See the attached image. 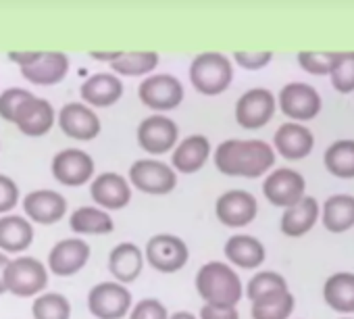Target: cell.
<instances>
[{"label":"cell","mask_w":354,"mask_h":319,"mask_svg":"<svg viewBox=\"0 0 354 319\" xmlns=\"http://www.w3.org/2000/svg\"><path fill=\"white\" fill-rule=\"evenodd\" d=\"M275 165V150L265 140H225L215 150V167L227 178L257 180Z\"/></svg>","instance_id":"cell-1"},{"label":"cell","mask_w":354,"mask_h":319,"mask_svg":"<svg viewBox=\"0 0 354 319\" xmlns=\"http://www.w3.org/2000/svg\"><path fill=\"white\" fill-rule=\"evenodd\" d=\"M196 292L209 304L236 307L244 296L240 275L230 263L209 261L196 273Z\"/></svg>","instance_id":"cell-2"},{"label":"cell","mask_w":354,"mask_h":319,"mask_svg":"<svg viewBox=\"0 0 354 319\" xmlns=\"http://www.w3.org/2000/svg\"><path fill=\"white\" fill-rule=\"evenodd\" d=\"M234 80L232 61L221 53H203L196 55L190 65V82L194 90L203 96L223 94Z\"/></svg>","instance_id":"cell-3"},{"label":"cell","mask_w":354,"mask_h":319,"mask_svg":"<svg viewBox=\"0 0 354 319\" xmlns=\"http://www.w3.org/2000/svg\"><path fill=\"white\" fill-rule=\"evenodd\" d=\"M48 286V267L36 257H17L7 269V292L19 298H36Z\"/></svg>","instance_id":"cell-4"},{"label":"cell","mask_w":354,"mask_h":319,"mask_svg":"<svg viewBox=\"0 0 354 319\" xmlns=\"http://www.w3.org/2000/svg\"><path fill=\"white\" fill-rule=\"evenodd\" d=\"M188 259V244L180 236L173 234H156L146 242L144 248V261L160 273H175L184 269Z\"/></svg>","instance_id":"cell-5"},{"label":"cell","mask_w":354,"mask_h":319,"mask_svg":"<svg viewBox=\"0 0 354 319\" xmlns=\"http://www.w3.org/2000/svg\"><path fill=\"white\" fill-rule=\"evenodd\" d=\"M129 186L150 197H165L177 186V174L171 165L154 158H140L129 167Z\"/></svg>","instance_id":"cell-6"},{"label":"cell","mask_w":354,"mask_h":319,"mask_svg":"<svg viewBox=\"0 0 354 319\" xmlns=\"http://www.w3.org/2000/svg\"><path fill=\"white\" fill-rule=\"evenodd\" d=\"M133 307L131 292L119 282H100L88 292V311L96 319H123Z\"/></svg>","instance_id":"cell-7"},{"label":"cell","mask_w":354,"mask_h":319,"mask_svg":"<svg viewBox=\"0 0 354 319\" xmlns=\"http://www.w3.org/2000/svg\"><path fill=\"white\" fill-rule=\"evenodd\" d=\"M138 96H140L142 104H146L148 109H152L156 113H167L184 102V86L175 75L158 73V75L146 78L140 84Z\"/></svg>","instance_id":"cell-8"},{"label":"cell","mask_w":354,"mask_h":319,"mask_svg":"<svg viewBox=\"0 0 354 319\" xmlns=\"http://www.w3.org/2000/svg\"><path fill=\"white\" fill-rule=\"evenodd\" d=\"M277 102H279V111L296 123L315 119L321 113V104H323L319 92L304 82L286 84L277 96Z\"/></svg>","instance_id":"cell-9"},{"label":"cell","mask_w":354,"mask_h":319,"mask_svg":"<svg viewBox=\"0 0 354 319\" xmlns=\"http://www.w3.org/2000/svg\"><path fill=\"white\" fill-rule=\"evenodd\" d=\"M50 172L59 184L77 188L94 178V158L82 148H65L55 154Z\"/></svg>","instance_id":"cell-10"},{"label":"cell","mask_w":354,"mask_h":319,"mask_svg":"<svg viewBox=\"0 0 354 319\" xmlns=\"http://www.w3.org/2000/svg\"><path fill=\"white\" fill-rule=\"evenodd\" d=\"M275 109L277 100L267 88H252L238 98L236 121L242 129H261L273 119Z\"/></svg>","instance_id":"cell-11"},{"label":"cell","mask_w":354,"mask_h":319,"mask_svg":"<svg viewBox=\"0 0 354 319\" xmlns=\"http://www.w3.org/2000/svg\"><path fill=\"white\" fill-rule=\"evenodd\" d=\"M180 127L167 115H150L138 125V144L148 154H165L177 146Z\"/></svg>","instance_id":"cell-12"},{"label":"cell","mask_w":354,"mask_h":319,"mask_svg":"<svg viewBox=\"0 0 354 319\" xmlns=\"http://www.w3.org/2000/svg\"><path fill=\"white\" fill-rule=\"evenodd\" d=\"M306 192V182L302 174L290 170V167H279L267 176L263 182V194L273 207L288 209L294 203H298Z\"/></svg>","instance_id":"cell-13"},{"label":"cell","mask_w":354,"mask_h":319,"mask_svg":"<svg viewBox=\"0 0 354 319\" xmlns=\"http://www.w3.org/2000/svg\"><path fill=\"white\" fill-rule=\"evenodd\" d=\"M259 203L246 190H227L215 203V215L225 228H246L257 219Z\"/></svg>","instance_id":"cell-14"},{"label":"cell","mask_w":354,"mask_h":319,"mask_svg":"<svg viewBox=\"0 0 354 319\" xmlns=\"http://www.w3.org/2000/svg\"><path fill=\"white\" fill-rule=\"evenodd\" d=\"M90 261V244L82 238H65L48 253V273L69 277L80 273Z\"/></svg>","instance_id":"cell-15"},{"label":"cell","mask_w":354,"mask_h":319,"mask_svg":"<svg viewBox=\"0 0 354 319\" xmlns=\"http://www.w3.org/2000/svg\"><path fill=\"white\" fill-rule=\"evenodd\" d=\"M13 123L19 127L21 134L30 138L46 136L55 125V109L46 98H38L32 94L17 107Z\"/></svg>","instance_id":"cell-16"},{"label":"cell","mask_w":354,"mask_h":319,"mask_svg":"<svg viewBox=\"0 0 354 319\" xmlns=\"http://www.w3.org/2000/svg\"><path fill=\"white\" fill-rule=\"evenodd\" d=\"M59 127L63 129L65 136L80 140V142H90L98 138L102 129L98 115L84 102L65 104L59 113Z\"/></svg>","instance_id":"cell-17"},{"label":"cell","mask_w":354,"mask_h":319,"mask_svg":"<svg viewBox=\"0 0 354 319\" xmlns=\"http://www.w3.org/2000/svg\"><path fill=\"white\" fill-rule=\"evenodd\" d=\"M90 197L104 211H121L131 201V186L123 176L106 172L92 180Z\"/></svg>","instance_id":"cell-18"},{"label":"cell","mask_w":354,"mask_h":319,"mask_svg":"<svg viewBox=\"0 0 354 319\" xmlns=\"http://www.w3.org/2000/svg\"><path fill=\"white\" fill-rule=\"evenodd\" d=\"M24 213L32 224L53 226L67 215V199L55 190H34L24 197Z\"/></svg>","instance_id":"cell-19"},{"label":"cell","mask_w":354,"mask_h":319,"mask_svg":"<svg viewBox=\"0 0 354 319\" xmlns=\"http://www.w3.org/2000/svg\"><path fill=\"white\" fill-rule=\"evenodd\" d=\"M209 156H211L209 138L203 134H194V136H188L186 140H182L173 148L171 167H173V172L192 176V174H198L207 165Z\"/></svg>","instance_id":"cell-20"},{"label":"cell","mask_w":354,"mask_h":319,"mask_svg":"<svg viewBox=\"0 0 354 319\" xmlns=\"http://www.w3.org/2000/svg\"><path fill=\"white\" fill-rule=\"evenodd\" d=\"M273 150H277L288 161H300L306 158L315 148V136L308 127L296 121H288L279 125L273 136Z\"/></svg>","instance_id":"cell-21"},{"label":"cell","mask_w":354,"mask_h":319,"mask_svg":"<svg viewBox=\"0 0 354 319\" xmlns=\"http://www.w3.org/2000/svg\"><path fill=\"white\" fill-rule=\"evenodd\" d=\"M34 224L26 215H0V250L5 255H19L34 242Z\"/></svg>","instance_id":"cell-22"},{"label":"cell","mask_w":354,"mask_h":319,"mask_svg":"<svg viewBox=\"0 0 354 319\" xmlns=\"http://www.w3.org/2000/svg\"><path fill=\"white\" fill-rule=\"evenodd\" d=\"M69 65L71 63L65 53H42L36 63L21 67V75L36 86H55L67 78Z\"/></svg>","instance_id":"cell-23"},{"label":"cell","mask_w":354,"mask_h":319,"mask_svg":"<svg viewBox=\"0 0 354 319\" xmlns=\"http://www.w3.org/2000/svg\"><path fill=\"white\" fill-rule=\"evenodd\" d=\"M80 96L90 107L106 109V107H113L115 102L121 100V96H123V82L117 75H113V73H94V75H90L82 84Z\"/></svg>","instance_id":"cell-24"},{"label":"cell","mask_w":354,"mask_h":319,"mask_svg":"<svg viewBox=\"0 0 354 319\" xmlns=\"http://www.w3.org/2000/svg\"><path fill=\"white\" fill-rule=\"evenodd\" d=\"M321 215V209H319V203L315 197H302L298 203H294L292 207L283 209V215H281V221H279V230L290 236V238H300L304 234H308L317 219Z\"/></svg>","instance_id":"cell-25"},{"label":"cell","mask_w":354,"mask_h":319,"mask_svg":"<svg viewBox=\"0 0 354 319\" xmlns=\"http://www.w3.org/2000/svg\"><path fill=\"white\" fill-rule=\"evenodd\" d=\"M144 253L133 242L117 244L109 255V271L119 284H131L144 269Z\"/></svg>","instance_id":"cell-26"},{"label":"cell","mask_w":354,"mask_h":319,"mask_svg":"<svg viewBox=\"0 0 354 319\" xmlns=\"http://www.w3.org/2000/svg\"><path fill=\"white\" fill-rule=\"evenodd\" d=\"M223 253L230 263L242 269H257L265 263L267 257L265 244L250 234H234L232 238H227Z\"/></svg>","instance_id":"cell-27"},{"label":"cell","mask_w":354,"mask_h":319,"mask_svg":"<svg viewBox=\"0 0 354 319\" xmlns=\"http://www.w3.org/2000/svg\"><path fill=\"white\" fill-rule=\"evenodd\" d=\"M323 300L335 313H354V273L339 271L325 280Z\"/></svg>","instance_id":"cell-28"},{"label":"cell","mask_w":354,"mask_h":319,"mask_svg":"<svg viewBox=\"0 0 354 319\" xmlns=\"http://www.w3.org/2000/svg\"><path fill=\"white\" fill-rule=\"evenodd\" d=\"M321 219L327 232L344 234L354 228V197L350 194H333L325 201Z\"/></svg>","instance_id":"cell-29"},{"label":"cell","mask_w":354,"mask_h":319,"mask_svg":"<svg viewBox=\"0 0 354 319\" xmlns=\"http://www.w3.org/2000/svg\"><path fill=\"white\" fill-rule=\"evenodd\" d=\"M69 228L82 236H100L115 230L113 217L100 207H80L69 215Z\"/></svg>","instance_id":"cell-30"},{"label":"cell","mask_w":354,"mask_h":319,"mask_svg":"<svg viewBox=\"0 0 354 319\" xmlns=\"http://www.w3.org/2000/svg\"><path fill=\"white\" fill-rule=\"evenodd\" d=\"M325 170L337 180H354V140H335L323 154Z\"/></svg>","instance_id":"cell-31"},{"label":"cell","mask_w":354,"mask_h":319,"mask_svg":"<svg viewBox=\"0 0 354 319\" xmlns=\"http://www.w3.org/2000/svg\"><path fill=\"white\" fill-rule=\"evenodd\" d=\"M294 307H296V300L292 292L286 290V292H277V294H269V296L252 300L250 315L252 319H288L294 313Z\"/></svg>","instance_id":"cell-32"},{"label":"cell","mask_w":354,"mask_h":319,"mask_svg":"<svg viewBox=\"0 0 354 319\" xmlns=\"http://www.w3.org/2000/svg\"><path fill=\"white\" fill-rule=\"evenodd\" d=\"M156 65H158L156 53H121L111 63V69L125 78H140L152 73Z\"/></svg>","instance_id":"cell-33"},{"label":"cell","mask_w":354,"mask_h":319,"mask_svg":"<svg viewBox=\"0 0 354 319\" xmlns=\"http://www.w3.org/2000/svg\"><path fill=\"white\" fill-rule=\"evenodd\" d=\"M34 319H71V302L59 292H44L34 298Z\"/></svg>","instance_id":"cell-34"},{"label":"cell","mask_w":354,"mask_h":319,"mask_svg":"<svg viewBox=\"0 0 354 319\" xmlns=\"http://www.w3.org/2000/svg\"><path fill=\"white\" fill-rule=\"evenodd\" d=\"M288 290V282L281 273L277 271H261L257 275L250 277L248 286H246V296L252 300L269 296V294H277V292H286Z\"/></svg>","instance_id":"cell-35"},{"label":"cell","mask_w":354,"mask_h":319,"mask_svg":"<svg viewBox=\"0 0 354 319\" xmlns=\"http://www.w3.org/2000/svg\"><path fill=\"white\" fill-rule=\"evenodd\" d=\"M333 90L339 94H352L354 92V51L339 53V59L329 73Z\"/></svg>","instance_id":"cell-36"},{"label":"cell","mask_w":354,"mask_h":319,"mask_svg":"<svg viewBox=\"0 0 354 319\" xmlns=\"http://www.w3.org/2000/svg\"><path fill=\"white\" fill-rule=\"evenodd\" d=\"M337 59H339V53H315V51L298 53V65L310 75H329Z\"/></svg>","instance_id":"cell-37"},{"label":"cell","mask_w":354,"mask_h":319,"mask_svg":"<svg viewBox=\"0 0 354 319\" xmlns=\"http://www.w3.org/2000/svg\"><path fill=\"white\" fill-rule=\"evenodd\" d=\"M28 96H32V92L26 90V88H9V90H5L3 94H0V117H3L5 121H9V123H13L17 107Z\"/></svg>","instance_id":"cell-38"},{"label":"cell","mask_w":354,"mask_h":319,"mask_svg":"<svg viewBox=\"0 0 354 319\" xmlns=\"http://www.w3.org/2000/svg\"><path fill=\"white\" fill-rule=\"evenodd\" d=\"M167 317L169 311L158 298H142L129 311V319H167Z\"/></svg>","instance_id":"cell-39"},{"label":"cell","mask_w":354,"mask_h":319,"mask_svg":"<svg viewBox=\"0 0 354 319\" xmlns=\"http://www.w3.org/2000/svg\"><path fill=\"white\" fill-rule=\"evenodd\" d=\"M19 205V186L9 176L0 174V215L11 213Z\"/></svg>","instance_id":"cell-40"},{"label":"cell","mask_w":354,"mask_h":319,"mask_svg":"<svg viewBox=\"0 0 354 319\" xmlns=\"http://www.w3.org/2000/svg\"><path fill=\"white\" fill-rule=\"evenodd\" d=\"M273 59V53L265 51V53H236L234 55V61L242 67V69H248V71H259L263 67H267Z\"/></svg>","instance_id":"cell-41"},{"label":"cell","mask_w":354,"mask_h":319,"mask_svg":"<svg viewBox=\"0 0 354 319\" xmlns=\"http://www.w3.org/2000/svg\"><path fill=\"white\" fill-rule=\"evenodd\" d=\"M198 319H240V313H238L236 307L205 302L201 307V311H198Z\"/></svg>","instance_id":"cell-42"},{"label":"cell","mask_w":354,"mask_h":319,"mask_svg":"<svg viewBox=\"0 0 354 319\" xmlns=\"http://www.w3.org/2000/svg\"><path fill=\"white\" fill-rule=\"evenodd\" d=\"M42 53H9V59L15 61L19 67H28L32 63H36L40 59Z\"/></svg>","instance_id":"cell-43"},{"label":"cell","mask_w":354,"mask_h":319,"mask_svg":"<svg viewBox=\"0 0 354 319\" xmlns=\"http://www.w3.org/2000/svg\"><path fill=\"white\" fill-rule=\"evenodd\" d=\"M11 259L0 250V296L7 292V269H9Z\"/></svg>","instance_id":"cell-44"},{"label":"cell","mask_w":354,"mask_h":319,"mask_svg":"<svg viewBox=\"0 0 354 319\" xmlns=\"http://www.w3.org/2000/svg\"><path fill=\"white\" fill-rule=\"evenodd\" d=\"M119 55H121V53H90L92 59H96V61H106V63H113Z\"/></svg>","instance_id":"cell-45"},{"label":"cell","mask_w":354,"mask_h":319,"mask_svg":"<svg viewBox=\"0 0 354 319\" xmlns=\"http://www.w3.org/2000/svg\"><path fill=\"white\" fill-rule=\"evenodd\" d=\"M167 319H198L194 313H188V311H177V313H171Z\"/></svg>","instance_id":"cell-46"},{"label":"cell","mask_w":354,"mask_h":319,"mask_svg":"<svg viewBox=\"0 0 354 319\" xmlns=\"http://www.w3.org/2000/svg\"><path fill=\"white\" fill-rule=\"evenodd\" d=\"M342 319H350V317H342Z\"/></svg>","instance_id":"cell-47"}]
</instances>
